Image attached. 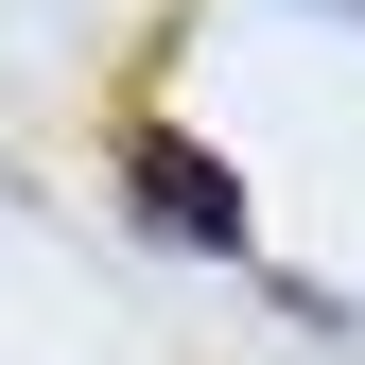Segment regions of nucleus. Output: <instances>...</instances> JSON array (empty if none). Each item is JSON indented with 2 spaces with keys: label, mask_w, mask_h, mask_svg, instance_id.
<instances>
[{
  "label": "nucleus",
  "mask_w": 365,
  "mask_h": 365,
  "mask_svg": "<svg viewBox=\"0 0 365 365\" xmlns=\"http://www.w3.org/2000/svg\"><path fill=\"white\" fill-rule=\"evenodd\" d=\"M331 18H365V0H331Z\"/></svg>",
  "instance_id": "f03ea898"
},
{
  "label": "nucleus",
  "mask_w": 365,
  "mask_h": 365,
  "mask_svg": "<svg viewBox=\"0 0 365 365\" xmlns=\"http://www.w3.org/2000/svg\"><path fill=\"white\" fill-rule=\"evenodd\" d=\"M122 209H140L157 261H244V244H261L244 174H226L209 140H174V122H140V140H122Z\"/></svg>",
  "instance_id": "f257e3e1"
}]
</instances>
